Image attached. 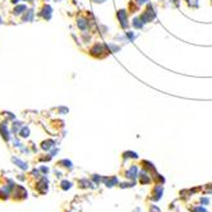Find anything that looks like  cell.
<instances>
[{"label":"cell","instance_id":"6da1fadb","mask_svg":"<svg viewBox=\"0 0 212 212\" xmlns=\"http://www.w3.org/2000/svg\"><path fill=\"white\" fill-rule=\"evenodd\" d=\"M62 185H63V189H69L70 188V183L69 181H63Z\"/></svg>","mask_w":212,"mask_h":212},{"label":"cell","instance_id":"7a4b0ae2","mask_svg":"<svg viewBox=\"0 0 212 212\" xmlns=\"http://www.w3.org/2000/svg\"><path fill=\"white\" fill-rule=\"evenodd\" d=\"M24 9H26V7H18V8L14 9V13H16V14H21L22 13L21 10H24Z\"/></svg>","mask_w":212,"mask_h":212},{"label":"cell","instance_id":"3957f363","mask_svg":"<svg viewBox=\"0 0 212 212\" xmlns=\"http://www.w3.org/2000/svg\"><path fill=\"white\" fill-rule=\"evenodd\" d=\"M28 132H30V131H28L27 128H24L22 132H21V134H22V137H27L28 136Z\"/></svg>","mask_w":212,"mask_h":212},{"label":"cell","instance_id":"277c9868","mask_svg":"<svg viewBox=\"0 0 212 212\" xmlns=\"http://www.w3.org/2000/svg\"><path fill=\"white\" fill-rule=\"evenodd\" d=\"M194 212H206V210H203V208H197V211H194Z\"/></svg>","mask_w":212,"mask_h":212},{"label":"cell","instance_id":"5b68a950","mask_svg":"<svg viewBox=\"0 0 212 212\" xmlns=\"http://www.w3.org/2000/svg\"><path fill=\"white\" fill-rule=\"evenodd\" d=\"M13 3H18V0H13Z\"/></svg>","mask_w":212,"mask_h":212}]
</instances>
